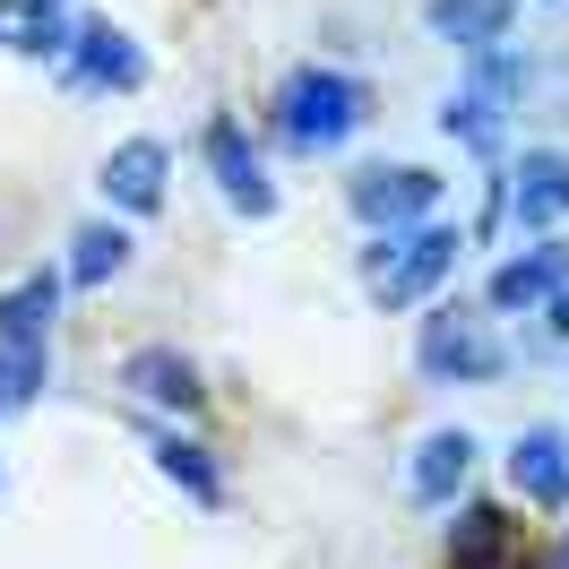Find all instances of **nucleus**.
I'll list each match as a JSON object with an SVG mask.
<instances>
[{"instance_id":"1","label":"nucleus","mask_w":569,"mask_h":569,"mask_svg":"<svg viewBox=\"0 0 569 569\" xmlns=\"http://www.w3.org/2000/svg\"><path fill=\"white\" fill-rule=\"evenodd\" d=\"M268 121H277V139L293 147V156H337V147H346L362 121H371V96H362V78H355V70L302 61V70H284V78H277Z\"/></svg>"},{"instance_id":"2","label":"nucleus","mask_w":569,"mask_h":569,"mask_svg":"<svg viewBox=\"0 0 569 569\" xmlns=\"http://www.w3.org/2000/svg\"><path fill=\"white\" fill-rule=\"evenodd\" d=\"M458 224H440V216H423V224H397V233H371V250H362V293L380 302V311H423L440 284L458 277Z\"/></svg>"},{"instance_id":"3","label":"nucleus","mask_w":569,"mask_h":569,"mask_svg":"<svg viewBox=\"0 0 569 569\" xmlns=\"http://www.w3.org/2000/svg\"><path fill=\"white\" fill-rule=\"evenodd\" d=\"M415 371L431 389H483V380L509 371V355H500L492 320H475L466 302H431L423 328H415Z\"/></svg>"},{"instance_id":"4","label":"nucleus","mask_w":569,"mask_h":569,"mask_svg":"<svg viewBox=\"0 0 569 569\" xmlns=\"http://www.w3.org/2000/svg\"><path fill=\"white\" fill-rule=\"evenodd\" d=\"M440 190H449V181L431 173V164H362V173L346 181V208H355L371 233H397V224H423V216L440 208Z\"/></svg>"},{"instance_id":"5","label":"nucleus","mask_w":569,"mask_h":569,"mask_svg":"<svg viewBox=\"0 0 569 569\" xmlns=\"http://www.w3.org/2000/svg\"><path fill=\"white\" fill-rule=\"evenodd\" d=\"M199 156H208V181L224 190V208L233 216H277V181L259 164V147L233 112H208V130H199Z\"/></svg>"},{"instance_id":"6","label":"nucleus","mask_w":569,"mask_h":569,"mask_svg":"<svg viewBox=\"0 0 569 569\" xmlns=\"http://www.w3.org/2000/svg\"><path fill=\"white\" fill-rule=\"evenodd\" d=\"M61 70H70L78 96H130V87L147 78V52H139V36H130V27H112V18H78Z\"/></svg>"},{"instance_id":"7","label":"nucleus","mask_w":569,"mask_h":569,"mask_svg":"<svg viewBox=\"0 0 569 569\" xmlns=\"http://www.w3.org/2000/svg\"><path fill=\"white\" fill-rule=\"evenodd\" d=\"M561 284H569V242H552V233H527V242H518V250L492 268L483 302H492V311H543Z\"/></svg>"},{"instance_id":"8","label":"nucleus","mask_w":569,"mask_h":569,"mask_svg":"<svg viewBox=\"0 0 569 569\" xmlns=\"http://www.w3.org/2000/svg\"><path fill=\"white\" fill-rule=\"evenodd\" d=\"M509 224H518V233L569 224V147H527V156L509 164Z\"/></svg>"},{"instance_id":"9","label":"nucleus","mask_w":569,"mask_h":569,"mask_svg":"<svg viewBox=\"0 0 569 569\" xmlns=\"http://www.w3.org/2000/svg\"><path fill=\"white\" fill-rule=\"evenodd\" d=\"M164 181H173V147H164V139H121L104 156L96 190H104L112 216H156V208H164Z\"/></svg>"},{"instance_id":"10","label":"nucleus","mask_w":569,"mask_h":569,"mask_svg":"<svg viewBox=\"0 0 569 569\" xmlns=\"http://www.w3.org/2000/svg\"><path fill=\"white\" fill-rule=\"evenodd\" d=\"M509 492L527 509H569V431L527 423L509 440Z\"/></svg>"},{"instance_id":"11","label":"nucleus","mask_w":569,"mask_h":569,"mask_svg":"<svg viewBox=\"0 0 569 569\" xmlns=\"http://www.w3.org/2000/svg\"><path fill=\"white\" fill-rule=\"evenodd\" d=\"M121 389H139L156 415H199L208 389H199V362L181 355V346H139V355L121 362Z\"/></svg>"},{"instance_id":"12","label":"nucleus","mask_w":569,"mask_h":569,"mask_svg":"<svg viewBox=\"0 0 569 569\" xmlns=\"http://www.w3.org/2000/svg\"><path fill=\"white\" fill-rule=\"evenodd\" d=\"M466 475H475V431L440 423V431H423V449L406 466V492L423 500V509H449V500L466 492Z\"/></svg>"},{"instance_id":"13","label":"nucleus","mask_w":569,"mask_h":569,"mask_svg":"<svg viewBox=\"0 0 569 569\" xmlns=\"http://www.w3.org/2000/svg\"><path fill=\"white\" fill-rule=\"evenodd\" d=\"M61 284H70V268H27V277L9 284V293H0V346H52Z\"/></svg>"},{"instance_id":"14","label":"nucleus","mask_w":569,"mask_h":569,"mask_svg":"<svg viewBox=\"0 0 569 569\" xmlns=\"http://www.w3.org/2000/svg\"><path fill=\"white\" fill-rule=\"evenodd\" d=\"M423 27H431L440 43H458L466 61H475V52L509 43V27H518V0H423Z\"/></svg>"},{"instance_id":"15","label":"nucleus","mask_w":569,"mask_h":569,"mask_svg":"<svg viewBox=\"0 0 569 569\" xmlns=\"http://www.w3.org/2000/svg\"><path fill=\"white\" fill-rule=\"evenodd\" d=\"M70 18H61V0H0V52H18V61H61L70 52Z\"/></svg>"},{"instance_id":"16","label":"nucleus","mask_w":569,"mask_h":569,"mask_svg":"<svg viewBox=\"0 0 569 569\" xmlns=\"http://www.w3.org/2000/svg\"><path fill=\"white\" fill-rule=\"evenodd\" d=\"M509 509L500 500H466L458 509V527H449V569H500L509 561Z\"/></svg>"},{"instance_id":"17","label":"nucleus","mask_w":569,"mask_h":569,"mask_svg":"<svg viewBox=\"0 0 569 569\" xmlns=\"http://www.w3.org/2000/svg\"><path fill=\"white\" fill-rule=\"evenodd\" d=\"M121 268H130V233H121V224L96 216V224H78V233H70V284L96 293V284H112Z\"/></svg>"},{"instance_id":"18","label":"nucleus","mask_w":569,"mask_h":569,"mask_svg":"<svg viewBox=\"0 0 569 569\" xmlns=\"http://www.w3.org/2000/svg\"><path fill=\"white\" fill-rule=\"evenodd\" d=\"M156 475H164V483H181V492L190 500H224V475H216L208 466V449H199V440H181V431H156Z\"/></svg>"},{"instance_id":"19","label":"nucleus","mask_w":569,"mask_h":569,"mask_svg":"<svg viewBox=\"0 0 569 569\" xmlns=\"http://www.w3.org/2000/svg\"><path fill=\"white\" fill-rule=\"evenodd\" d=\"M43 380H52V346H0V415L36 406Z\"/></svg>"},{"instance_id":"20","label":"nucleus","mask_w":569,"mask_h":569,"mask_svg":"<svg viewBox=\"0 0 569 569\" xmlns=\"http://www.w3.org/2000/svg\"><path fill=\"white\" fill-rule=\"evenodd\" d=\"M543 328H552V337H561V346H569V284H561V293H552V302H543Z\"/></svg>"},{"instance_id":"21","label":"nucleus","mask_w":569,"mask_h":569,"mask_svg":"<svg viewBox=\"0 0 569 569\" xmlns=\"http://www.w3.org/2000/svg\"><path fill=\"white\" fill-rule=\"evenodd\" d=\"M543 569H569V527H561V543H552V561H543Z\"/></svg>"}]
</instances>
